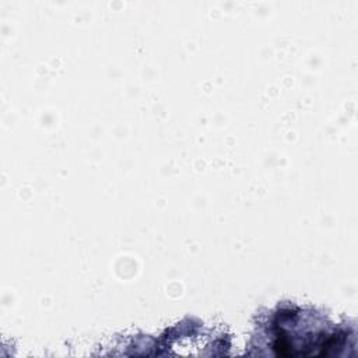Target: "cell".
<instances>
[{"label":"cell","mask_w":358,"mask_h":358,"mask_svg":"<svg viewBox=\"0 0 358 358\" xmlns=\"http://www.w3.org/2000/svg\"><path fill=\"white\" fill-rule=\"evenodd\" d=\"M257 326L278 355H308V348L310 355H326L330 348L344 347L352 337L345 324H336L323 312L295 302L277 303Z\"/></svg>","instance_id":"6da1fadb"}]
</instances>
